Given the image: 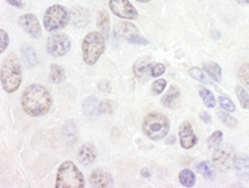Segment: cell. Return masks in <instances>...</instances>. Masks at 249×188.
Wrapping results in <instances>:
<instances>
[{
  "label": "cell",
  "instance_id": "6da1fadb",
  "mask_svg": "<svg viewBox=\"0 0 249 188\" xmlns=\"http://www.w3.org/2000/svg\"><path fill=\"white\" fill-rule=\"evenodd\" d=\"M53 106V97L48 88L34 84L25 88L21 95V107L31 117L44 116Z\"/></svg>",
  "mask_w": 249,
  "mask_h": 188
},
{
  "label": "cell",
  "instance_id": "7a4b0ae2",
  "mask_svg": "<svg viewBox=\"0 0 249 188\" xmlns=\"http://www.w3.org/2000/svg\"><path fill=\"white\" fill-rule=\"evenodd\" d=\"M23 79V70L20 61L14 54H10L1 63L0 70V80L3 90L8 94H13L19 88Z\"/></svg>",
  "mask_w": 249,
  "mask_h": 188
},
{
  "label": "cell",
  "instance_id": "3957f363",
  "mask_svg": "<svg viewBox=\"0 0 249 188\" xmlns=\"http://www.w3.org/2000/svg\"><path fill=\"white\" fill-rule=\"evenodd\" d=\"M171 123L167 116L161 112H150L144 116L142 122L143 134L152 141L163 140L170 132Z\"/></svg>",
  "mask_w": 249,
  "mask_h": 188
},
{
  "label": "cell",
  "instance_id": "277c9868",
  "mask_svg": "<svg viewBox=\"0 0 249 188\" xmlns=\"http://www.w3.org/2000/svg\"><path fill=\"white\" fill-rule=\"evenodd\" d=\"M105 35L99 32H91L84 37L81 45L82 60L86 65L92 66L105 52Z\"/></svg>",
  "mask_w": 249,
  "mask_h": 188
},
{
  "label": "cell",
  "instance_id": "5b68a950",
  "mask_svg": "<svg viewBox=\"0 0 249 188\" xmlns=\"http://www.w3.org/2000/svg\"><path fill=\"white\" fill-rule=\"evenodd\" d=\"M56 188H84L85 178L81 171L71 161H65L60 165L56 173Z\"/></svg>",
  "mask_w": 249,
  "mask_h": 188
},
{
  "label": "cell",
  "instance_id": "8992f818",
  "mask_svg": "<svg viewBox=\"0 0 249 188\" xmlns=\"http://www.w3.org/2000/svg\"><path fill=\"white\" fill-rule=\"evenodd\" d=\"M71 21V15L62 5H51L44 15V26L48 32L54 33L66 28Z\"/></svg>",
  "mask_w": 249,
  "mask_h": 188
},
{
  "label": "cell",
  "instance_id": "52a82bcc",
  "mask_svg": "<svg viewBox=\"0 0 249 188\" xmlns=\"http://www.w3.org/2000/svg\"><path fill=\"white\" fill-rule=\"evenodd\" d=\"M48 52L54 57L65 56L71 49V41L68 35L54 34L51 35L46 41Z\"/></svg>",
  "mask_w": 249,
  "mask_h": 188
},
{
  "label": "cell",
  "instance_id": "ba28073f",
  "mask_svg": "<svg viewBox=\"0 0 249 188\" xmlns=\"http://www.w3.org/2000/svg\"><path fill=\"white\" fill-rule=\"evenodd\" d=\"M235 154L230 146L223 148H217L213 154V165L218 171L224 172L228 171L234 166L235 162Z\"/></svg>",
  "mask_w": 249,
  "mask_h": 188
},
{
  "label": "cell",
  "instance_id": "9c48e42d",
  "mask_svg": "<svg viewBox=\"0 0 249 188\" xmlns=\"http://www.w3.org/2000/svg\"><path fill=\"white\" fill-rule=\"evenodd\" d=\"M108 5L113 14L124 20H135L139 17V13L130 0H110Z\"/></svg>",
  "mask_w": 249,
  "mask_h": 188
},
{
  "label": "cell",
  "instance_id": "30bf717a",
  "mask_svg": "<svg viewBox=\"0 0 249 188\" xmlns=\"http://www.w3.org/2000/svg\"><path fill=\"white\" fill-rule=\"evenodd\" d=\"M19 26L23 29L24 32L29 35V36L37 39L41 36V26H40L39 20L34 14H24L19 17Z\"/></svg>",
  "mask_w": 249,
  "mask_h": 188
},
{
  "label": "cell",
  "instance_id": "8fae6325",
  "mask_svg": "<svg viewBox=\"0 0 249 188\" xmlns=\"http://www.w3.org/2000/svg\"><path fill=\"white\" fill-rule=\"evenodd\" d=\"M90 183L92 187L105 188L111 187L113 183V180L110 171H107L105 168H96V170H93V171L91 172Z\"/></svg>",
  "mask_w": 249,
  "mask_h": 188
},
{
  "label": "cell",
  "instance_id": "7c38bea8",
  "mask_svg": "<svg viewBox=\"0 0 249 188\" xmlns=\"http://www.w3.org/2000/svg\"><path fill=\"white\" fill-rule=\"evenodd\" d=\"M178 136L181 146L183 148H186V150H190V148H192L197 143V136L193 132L192 126H191V123L188 121H184V122L181 123Z\"/></svg>",
  "mask_w": 249,
  "mask_h": 188
},
{
  "label": "cell",
  "instance_id": "4fadbf2b",
  "mask_svg": "<svg viewBox=\"0 0 249 188\" xmlns=\"http://www.w3.org/2000/svg\"><path fill=\"white\" fill-rule=\"evenodd\" d=\"M71 23L75 28H86L90 23V13L82 6H75L71 10Z\"/></svg>",
  "mask_w": 249,
  "mask_h": 188
},
{
  "label": "cell",
  "instance_id": "5bb4252c",
  "mask_svg": "<svg viewBox=\"0 0 249 188\" xmlns=\"http://www.w3.org/2000/svg\"><path fill=\"white\" fill-rule=\"evenodd\" d=\"M97 152L96 148L92 143H85L82 145L79 150V154H77V158H79V162L84 166H91L95 160H96Z\"/></svg>",
  "mask_w": 249,
  "mask_h": 188
},
{
  "label": "cell",
  "instance_id": "9a60e30c",
  "mask_svg": "<svg viewBox=\"0 0 249 188\" xmlns=\"http://www.w3.org/2000/svg\"><path fill=\"white\" fill-rule=\"evenodd\" d=\"M179 99H181V91L176 85H171L167 92L162 96L161 103L167 108H175L178 106Z\"/></svg>",
  "mask_w": 249,
  "mask_h": 188
},
{
  "label": "cell",
  "instance_id": "2e32d148",
  "mask_svg": "<svg viewBox=\"0 0 249 188\" xmlns=\"http://www.w3.org/2000/svg\"><path fill=\"white\" fill-rule=\"evenodd\" d=\"M151 66L152 64L150 59H140L133 65V74L139 79L147 77L148 74H151Z\"/></svg>",
  "mask_w": 249,
  "mask_h": 188
},
{
  "label": "cell",
  "instance_id": "e0dca14e",
  "mask_svg": "<svg viewBox=\"0 0 249 188\" xmlns=\"http://www.w3.org/2000/svg\"><path fill=\"white\" fill-rule=\"evenodd\" d=\"M99 101L95 96L88 97L84 103H82V110H84V114L88 117H92L95 115H99Z\"/></svg>",
  "mask_w": 249,
  "mask_h": 188
},
{
  "label": "cell",
  "instance_id": "ac0fdd59",
  "mask_svg": "<svg viewBox=\"0 0 249 188\" xmlns=\"http://www.w3.org/2000/svg\"><path fill=\"white\" fill-rule=\"evenodd\" d=\"M233 167H234V171L237 172L238 176H241V177L249 176V157L248 156L237 157Z\"/></svg>",
  "mask_w": 249,
  "mask_h": 188
},
{
  "label": "cell",
  "instance_id": "d6986e66",
  "mask_svg": "<svg viewBox=\"0 0 249 188\" xmlns=\"http://www.w3.org/2000/svg\"><path fill=\"white\" fill-rule=\"evenodd\" d=\"M116 33L119 36L127 39L131 35L139 34V30H137V28L133 25V24L128 23V21H121V23H119V25H117Z\"/></svg>",
  "mask_w": 249,
  "mask_h": 188
},
{
  "label": "cell",
  "instance_id": "ffe728a7",
  "mask_svg": "<svg viewBox=\"0 0 249 188\" xmlns=\"http://www.w3.org/2000/svg\"><path fill=\"white\" fill-rule=\"evenodd\" d=\"M65 70L61 66L53 64L50 65V72H49V80L53 84H60L65 80Z\"/></svg>",
  "mask_w": 249,
  "mask_h": 188
},
{
  "label": "cell",
  "instance_id": "44dd1931",
  "mask_svg": "<svg viewBox=\"0 0 249 188\" xmlns=\"http://www.w3.org/2000/svg\"><path fill=\"white\" fill-rule=\"evenodd\" d=\"M97 26L102 34L105 35V37H107L108 33H110V17L106 10H101L97 15Z\"/></svg>",
  "mask_w": 249,
  "mask_h": 188
},
{
  "label": "cell",
  "instance_id": "7402d4cb",
  "mask_svg": "<svg viewBox=\"0 0 249 188\" xmlns=\"http://www.w3.org/2000/svg\"><path fill=\"white\" fill-rule=\"evenodd\" d=\"M203 68H204V71L210 75V77H212L213 80L217 81V83H221L222 81V68L217 63L204 64Z\"/></svg>",
  "mask_w": 249,
  "mask_h": 188
},
{
  "label": "cell",
  "instance_id": "603a6c76",
  "mask_svg": "<svg viewBox=\"0 0 249 188\" xmlns=\"http://www.w3.org/2000/svg\"><path fill=\"white\" fill-rule=\"evenodd\" d=\"M21 54H23L24 60H25L26 65L33 68V66H36L37 65V56H36V52L30 45H25L21 48Z\"/></svg>",
  "mask_w": 249,
  "mask_h": 188
},
{
  "label": "cell",
  "instance_id": "cb8c5ba5",
  "mask_svg": "<svg viewBox=\"0 0 249 188\" xmlns=\"http://www.w3.org/2000/svg\"><path fill=\"white\" fill-rule=\"evenodd\" d=\"M64 135H65V138L70 143H74L77 141V136H79V132H77V127L72 121H69L64 126V130H62Z\"/></svg>",
  "mask_w": 249,
  "mask_h": 188
},
{
  "label": "cell",
  "instance_id": "d4e9b609",
  "mask_svg": "<svg viewBox=\"0 0 249 188\" xmlns=\"http://www.w3.org/2000/svg\"><path fill=\"white\" fill-rule=\"evenodd\" d=\"M198 92H199V96H201L202 101H203L204 105H206L207 107L208 108L215 107V103H217V101H215V97H214V95H213L212 92L208 90V88L199 87Z\"/></svg>",
  "mask_w": 249,
  "mask_h": 188
},
{
  "label": "cell",
  "instance_id": "484cf974",
  "mask_svg": "<svg viewBox=\"0 0 249 188\" xmlns=\"http://www.w3.org/2000/svg\"><path fill=\"white\" fill-rule=\"evenodd\" d=\"M178 178L181 185H183L184 187H193L196 183V176L191 170H182Z\"/></svg>",
  "mask_w": 249,
  "mask_h": 188
},
{
  "label": "cell",
  "instance_id": "4316f807",
  "mask_svg": "<svg viewBox=\"0 0 249 188\" xmlns=\"http://www.w3.org/2000/svg\"><path fill=\"white\" fill-rule=\"evenodd\" d=\"M188 74H190L191 77H193L195 80L199 81V83L204 84V85H213V83L211 80H208V77L206 76V74L203 72V70L202 68H191L190 70H188Z\"/></svg>",
  "mask_w": 249,
  "mask_h": 188
},
{
  "label": "cell",
  "instance_id": "83f0119b",
  "mask_svg": "<svg viewBox=\"0 0 249 188\" xmlns=\"http://www.w3.org/2000/svg\"><path fill=\"white\" fill-rule=\"evenodd\" d=\"M235 94L242 107L249 110V94L247 92V88L243 86H235Z\"/></svg>",
  "mask_w": 249,
  "mask_h": 188
},
{
  "label": "cell",
  "instance_id": "f1b7e54d",
  "mask_svg": "<svg viewBox=\"0 0 249 188\" xmlns=\"http://www.w3.org/2000/svg\"><path fill=\"white\" fill-rule=\"evenodd\" d=\"M197 171H198L199 173L206 178V180L208 181L214 180V171H213L212 167L208 165V162L198 163V166H197Z\"/></svg>",
  "mask_w": 249,
  "mask_h": 188
},
{
  "label": "cell",
  "instance_id": "f546056e",
  "mask_svg": "<svg viewBox=\"0 0 249 188\" xmlns=\"http://www.w3.org/2000/svg\"><path fill=\"white\" fill-rule=\"evenodd\" d=\"M222 138H223V134L222 131H214L208 138V147L211 150H217L222 143Z\"/></svg>",
  "mask_w": 249,
  "mask_h": 188
},
{
  "label": "cell",
  "instance_id": "4dcf8cb0",
  "mask_svg": "<svg viewBox=\"0 0 249 188\" xmlns=\"http://www.w3.org/2000/svg\"><path fill=\"white\" fill-rule=\"evenodd\" d=\"M238 77L244 85V87L249 91V64H244L241 66L239 71H238Z\"/></svg>",
  "mask_w": 249,
  "mask_h": 188
},
{
  "label": "cell",
  "instance_id": "1f68e13d",
  "mask_svg": "<svg viewBox=\"0 0 249 188\" xmlns=\"http://www.w3.org/2000/svg\"><path fill=\"white\" fill-rule=\"evenodd\" d=\"M218 116H219L221 121L224 123V125L227 126V127L232 128V127H235V126L238 125L237 119H234L233 116H231V115L228 114V111H227V112L219 111V112H218Z\"/></svg>",
  "mask_w": 249,
  "mask_h": 188
},
{
  "label": "cell",
  "instance_id": "d6a6232c",
  "mask_svg": "<svg viewBox=\"0 0 249 188\" xmlns=\"http://www.w3.org/2000/svg\"><path fill=\"white\" fill-rule=\"evenodd\" d=\"M116 108L115 103L111 100H105L100 103L99 105V114H105V115H111Z\"/></svg>",
  "mask_w": 249,
  "mask_h": 188
},
{
  "label": "cell",
  "instance_id": "836d02e7",
  "mask_svg": "<svg viewBox=\"0 0 249 188\" xmlns=\"http://www.w3.org/2000/svg\"><path fill=\"white\" fill-rule=\"evenodd\" d=\"M219 101V106L223 108L224 111H228V112H234L235 111V105L232 100H231L230 97L227 96H219L218 99Z\"/></svg>",
  "mask_w": 249,
  "mask_h": 188
},
{
  "label": "cell",
  "instance_id": "e575fe53",
  "mask_svg": "<svg viewBox=\"0 0 249 188\" xmlns=\"http://www.w3.org/2000/svg\"><path fill=\"white\" fill-rule=\"evenodd\" d=\"M167 85V81L164 79H159L152 84V94L153 95H160L164 91V87Z\"/></svg>",
  "mask_w": 249,
  "mask_h": 188
},
{
  "label": "cell",
  "instance_id": "d590c367",
  "mask_svg": "<svg viewBox=\"0 0 249 188\" xmlns=\"http://www.w3.org/2000/svg\"><path fill=\"white\" fill-rule=\"evenodd\" d=\"M126 40H127L130 44H135V45H148L147 39H144V37L141 36L140 34L131 35V36L127 37Z\"/></svg>",
  "mask_w": 249,
  "mask_h": 188
},
{
  "label": "cell",
  "instance_id": "8d00e7d4",
  "mask_svg": "<svg viewBox=\"0 0 249 188\" xmlns=\"http://www.w3.org/2000/svg\"><path fill=\"white\" fill-rule=\"evenodd\" d=\"M164 71H166V66L161 63H155L151 66V75L155 77L161 76L164 74Z\"/></svg>",
  "mask_w": 249,
  "mask_h": 188
},
{
  "label": "cell",
  "instance_id": "74e56055",
  "mask_svg": "<svg viewBox=\"0 0 249 188\" xmlns=\"http://www.w3.org/2000/svg\"><path fill=\"white\" fill-rule=\"evenodd\" d=\"M9 46V35L5 30H0V52L5 51V49Z\"/></svg>",
  "mask_w": 249,
  "mask_h": 188
},
{
  "label": "cell",
  "instance_id": "f35d334b",
  "mask_svg": "<svg viewBox=\"0 0 249 188\" xmlns=\"http://www.w3.org/2000/svg\"><path fill=\"white\" fill-rule=\"evenodd\" d=\"M199 117H201V120L203 121L204 123H207V125H210V123L212 122V119H211V116L208 112H206V111L199 112Z\"/></svg>",
  "mask_w": 249,
  "mask_h": 188
},
{
  "label": "cell",
  "instance_id": "ab89813d",
  "mask_svg": "<svg viewBox=\"0 0 249 188\" xmlns=\"http://www.w3.org/2000/svg\"><path fill=\"white\" fill-rule=\"evenodd\" d=\"M6 1H8V4H10V5L17 6V8L19 9L24 8V3L21 1V0H6Z\"/></svg>",
  "mask_w": 249,
  "mask_h": 188
},
{
  "label": "cell",
  "instance_id": "60d3db41",
  "mask_svg": "<svg viewBox=\"0 0 249 188\" xmlns=\"http://www.w3.org/2000/svg\"><path fill=\"white\" fill-rule=\"evenodd\" d=\"M141 176L142 177H146V178H148V177L151 176V172L148 171V168H142V170H141Z\"/></svg>",
  "mask_w": 249,
  "mask_h": 188
},
{
  "label": "cell",
  "instance_id": "b9f144b4",
  "mask_svg": "<svg viewBox=\"0 0 249 188\" xmlns=\"http://www.w3.org/2000/svg\"><path fill=\"white\" fill-rule=\"evenodd\" d=\"M237 3L242 5H249V0H237Z\"/></svg>",
  "mask_w": 249,
  "mask_h": 188
},
{
  "label": "cell",
  "instance_id": "7bdbcfd3",
  "mask_svg": "<svg viewBox=\"0 0 249 188\" xmlns=\"http://www.w3.org/2000/svg\"><path fill=\"white\" fill-rule=\"evenodd\" d=\"M136 1H139V3H148L151 0H136Z\"/></svg>",
  "mask_w": 249,
  "mask_h": 188
}]
</instances>
